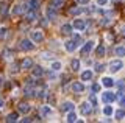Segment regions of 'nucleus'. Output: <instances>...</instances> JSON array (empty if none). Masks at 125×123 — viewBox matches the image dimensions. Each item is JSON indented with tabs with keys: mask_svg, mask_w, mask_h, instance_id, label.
Here are the masks:
<instances>
[{
	"mask_svg": "<svg viewBox=\"0 0 125 123\" xmlns=\"http://www.w3.org/2000/svg\"><path fill=\"white\" fill-rule=\"evenodd\" d=\"M108 67H109V70H111V72H114V73H116V72H119L120 69L124 67V64H122V61H120V59H114V61L109 62Z\"/></svg>",
	"mask_w": 125,
	"mask_h": 123,
	"instance_id": "nucleus-1",
	"label": "nucleus"
},
{
	"mask_svg": "<svg viewBox=\"0 0 125 123\" xmlns=\"http://www.w3.org/2000/svg\"><path fill=\"white\" fill-rule=\"evenodd\" d=\"M92 107H94V106H92L89 101H86V103H81V105H80V112L83 114V115H89V114L92 112Z\"/></svg>",
	"mask_w": 125,
	"mask_h": 123,
	"instance_id": "nucleus-2",
	"label": "nucleus"
},
{
	"mask_svg": "<svg viewBox=\"0 0 125 123\" xmlns=\"http://www.w3.org/2000/svg\"><path fill=\"white\" fill-rule=\"evenodd\" d=\"M92 47H94V42H92V41H88V42H84V44H83V47H81V50H80L81 56H86V55H88V53L92 50Z\"/></svg>",
	"mask_w": 125,
	"mask_h": 123,
	"instance_id": "nucleus-3",
	"label": "nucleus"
},
{
	"mask_svg": "<svg viewBox=\"0 0 125 123\" xmlns=\"http://www.w3.org/2000/svg\"><path fill=\"white\" fill-rule=\"evenodd\" d=\"M21 48L28 52V50H33L34 48V44H33V39H23L21 42Z\"/></svg>",
	"mask_w": 125,
	"mask_h": 123,
	"instance_id": "nucleus-4",
	"label": "nucleus"
},
{
	"mask_svg": "<svg viewBox=\"0 0 125 123\" xmlns=\"http://www.w3.org/2000/svg\"><path fill=\"white\" fill-rule=\"evenodd\" d=\"M116 98H117V95L113 94V92H103V94H102V100H103V103H111V101H114Z\"/></svg>",
	"mask_w": 125,
	"mask_h": 123,
	"instance_id": "nucleus-5",
	"label": "nucleus"
},
{
	"mask_svg": "<svg viewBox=\"0 0 125 123\" xmlns=\"http://www.w3.org/2000/svg\"><path fill=\"white\" fill-rule=\"evenodd\" d=\"M27 9H28V5H16L14 9H13V14L14 16H21V14H23Z\"/></svg>",
	"mask_w": 125,
	"mask_h": 123,
	"instance_id": "nucleus-6",
	"label": "nucleus"
},
{
	"mask_svg": "<svg viewBox=\"0 0 125 123\" xmlns=\"http://www.w3.org/2000/svg\"><path fill=\"white\" fill-rule=\"evenodd\" d=\"M30 109H31V106L28 105V103H25V101L19 103V106H17V111H19L21 114H28Z\"/></svg>",
	"mask_w": 125,
	"mask_h": 123,
	"instance_id": "nucleus-7",
	"label": "nucleus"
},
{
	"mask_svg": "<svg viewBox=\"0 0 125 123\" xmlns=\"http://www.w3.org/2000/svg\"><path fill=\"white\" fill-rule=\"evenodd\" d=\"M31 39L34 42H42L44 34H42V31H39V30H34V31H31Z\"/></svg>",
	"mask_w": 125,
	"mask_h": 123,
	"instance_id": "nucleus-8",
	"label": "nucleus"
},
{
	"mask_svg": "<svg viewBox=\"0 0 125 123\" xmlns=\"http://www.w3.org/2000/svg\"><path fill=\"white\" fill-rule=\"evenodd\" d=\"M38 19V13H36V9H30L28 13L25 14V20L27 22H34Z\"/></svg>",
	"mask_w": 125,
	"mask_h": 123,
	"instance_id": "nucleus-9",
	"label": "nucleus"
},
{
	"mask_svg": "<svg viewBox=\"0 0 125 123\" xmlns=\"http://www.w3.org/2000/svg\"><path fill=\"white\" fill-rule=\"evenodd\" d=\"M72 90L75 92V94H81V92L84 90V84H83V83H80V81L72 83Z\"/></svg>",
	"mask_w": 125,
	"mask_h": 123,
	"instance_id": "nucleus-10",
	"label": "nucleus"
},
{
	"mask_svg": "<svg viewBox=\"0 0 125 123\" xmlns=\"http://www.w3.org/2000/svg\"><path fill=\"white\" fill-rule=\"evenodd\" d=\"M31 75H33L34 78H41V76L44 75V69L39 67V66H34V67H33V70H31Z\"/></svg>",
	"mask_w": 125,
	"mask_h": 123,
	"instance_id": "nucleus-11",
	"label": "nucleus"
},
{
	"mask_svg": "<svg viewBox=\"0 0 125 123\" xmlns=\"http://www.w3.org/2000/svg\"><path fill=\"white\" fill-rule=\"evenodd\" d=\"M66 50H67V52H75V48L78 47V44L75 42V39H72V41H67L66 42Z\"/></svg>",
	"mask_w": 125,
	"mask_h": 123,
	"instance_id": "nucleus-12",
	"label": "nucleus"
},
{
	"mask_svg": "<svg viewBox=\"0 0 125 123\" xmlns=\"http://www.w3.org/2000/svg\"><path fill=\"white\" fill-rule=\"evenodd\" d=\"M84 26H86V24H84L83 19H77V20L73 22V28H75V30H80V31H83Z\"/></svg>",
	"mask_w": 125,
	"mask_h": 123,
	"instance_id": "nucleus-13",
	"label": "nucleus"
},
{
	"mask_svg": "<svg viewBox=\"0 0 125 123\" xmlns=\"http://www.w3.org/2000/svg\"><path fill=\"white\" fill-rule=\"evenodd\" d=\"M21 67L23 69V70H28L30 67H33V61H31L30 58H25V59L21 62Z\"/></svg>",
	"mask_w": 125,
	"mask_h": 123,
	"instance_id": "nucleus-14",
	"label": "nucleus"
},
{
	"mask_svg": "<svg viewBox=\"0 0 125 123\" xmlns=\"http://www.w3.org/2000/svg\"><path fill=\"white\" fill-rule=\"evenodd\" d=\"M39 114L42 115V118H44V117H49V115H52V109H50L49 106H41V109H39Z\"/></svg>",
	"mask_w": 125,
	"mask_h": 123,
	"instance_id": "nucleus-15",
	"label": "nucleus"
},
{
	"mask_svg": "<svg viewBox=\"0 0 125 123\" xmlns=\"http://www.w3.org/2000/svg\"><path fill=\"white\" fill-rule=\"evenodd\" d=\"M83 11H84V8H81V6H72V8H69V14L78 16V14H81Z\"/></svg>",
	"mask_w": 125,
	"mask_h": 123,
	"instance_id": "nucleus-16",
	"label": "nucleus"
},
{
	"mask_svg": "<svg viewBox=\"0 0 125 123\" xmlns=\"http://www.w3.org/2000/svg\"><path fill=\"white\" fill-rule=\"evenodd\" d=\"M17 120H19V114H17V112L8 114L6 118H5V122H8V123H13V122H17Z\"/></svg>",
	"mask_w": 125,
	"mask_h": 123,
	"instance_id": "nucleus-17",
	"label": "nucleus"
},
{
	"mask_svg": "<svg viewBox=\"0 0 125 123\" xmlns=\"http://www.w3.org/2000/svg\"><path fill=\"white\" fill-rule=\"evenodd\" d=\"M72 30H73V25H70V24H64L61 26V33L62 34H72Z\"/></svg>",
	"mask_w": 125,
	"mask_h": 123,
	"instance_id": "nucleus-18",
	"label": "nucleus"
},
{
	"mask_svg": "<svg viewBox=\"0 0 125 123\" xmlns=\"http://www.w3.org/2000/svg\"><path fill=\"white\" fill-rule=\"evenodd\" d=\"M72 109H73V103H70V101H66V103L61 105V111H62V112H70Z\"/></svg>",
	"mask_w": 125,
	"mask_h": 123,
	"instance_id": "nucleus-19",
	"label": "nucleus"
},
{
	"mask_svg": "<svg viewBox=\"0 0 125 123\" xmlns=\"http://www.w3.org/2000/svg\"><path fill=\"white\" fill-rule=\"evenodd\" d=\"M92 79V70H84L81 73V81H91Z\"/></svg>",
	"mask_w": 125,
	"mask_h": 123,
	"instance_id": "nucleus-20",
	"label": "nucleus"
},
{
	"mask_svg": "<svg viewBox=\"0 0 125 123\" xmlns=\"http://www.w3.org/2000/svg\"><path fill=\"white\" fill-rule=\"evenodd\" d=\"M102 84H103L105 87H113V86H114V79L105 76V78H102Z\"/></svg>",
	"mask_w": 125,
	"mask_h": 123,
	"instance_id": "nucleus-21",
	"label": "nucleus"
},
{
	"mask_svg": "<svg viewBox=\"0 0 125 123\" xmlns=\"http://www.w3.org/2000/svg\"><path fill=\"white\" fill-rule=\"evenodd\" d=\"M8 13H10V6H8V3H0V14L2 16H8Z\"/></svg>",
	"mask_w": 125,
	"mask_h": 123,
	"instance_id": "nucleus-22",
	"label": "nucleus"
},
{
	"mask_svg": "<svg viewBox=\"0 0 125 123\" xmlns=\"http://www.w3.org/2000/svg\"><path fill=\"white\" fill-rule=\"evenodd\" d=\"M70 69H72L73 72L80 70V59H72L70 61Z\"/></svg>",
	"mask_w": 125,
	"mask_h": 123,
	"instance_id": "nucleus-23",
	"label": "nucleus"
},
{
	"mask_svg": "<svg viewBox=\"0 0 125 123\" xmlns=\"http://www.w3.org/2000/svg\"><path fill=\"white\" fill-rule=\"evenodd\" d=\"M47 17H49L50 20H53V19L56 17V11H55L53 6H49V9H47Z\"/></svg>",
	"mask_w": 125,
	"mask_h": 123,
	"instance_id": "nucleus-24",
	"label": "nucleus"
},
{
	"mask_svg": "<svg viewBox=\"0 0 125 123\" xmlns=\"http://www.w3.org/2000/svg\"><path fill=\"white\" fill-rule=\"evenodd\" d=\"M13 56H14V52H13V50H5V52H3V59L10 61V59H13Z\"/></svg>",
	"mask_w": 125,
	"mask_h": 123,
	"instance_id": "nucleus-25",
	"label": "nucleus"
},
{
	"mask_svg": "<svg viewBox=\"0 0 125 123\" xmlns=\"http://www.w3.org/2000/svg\"><path fill=\"white\" fill-rule=\"evenodd\" d=\"M28 8L30 9H38L39 8V0H28Z\"/></svg>",
	"mask_w": 125,
	"mask_h": 123,
	"instance_id": "nucleus-26",
	"label": "nucleus"
},
{
	"mask_svg": "<svg viewBox=\"0 0 125 123\" xmlns=\"http://www.w3.org/2000/svg\"><path fill=\"white\" fill-rule=\"evenodd\" d=\"M62 5H64V0H52L50 2V6H53V8H61Z\"/></svg>",
	"mask_w": 125,
	"mask_h": 123,
	"instance_id": "nucleus-27",
	"label": "nucleus"
},
{
	"mask_svg": "<svg viewBox=\"0 0 125 123\" xmlns=\"http://www.w3.org/2000/svg\"><path fill=\"white\" fill-rule=\"evenodd\" d=\"M114 115H116V118H117V120H122V118L125 117V111H124V109H117Z\"/></svg>",
	"mask_w": 125,
	"mask_h": 123,
	"instance_id": "nucleus-28",
	"label": "nucleus"
},
{
	"mask_svg": "<svg viewBox=\"0 0 125 123\" xmlns=\"http://www.w3.org/2000/svg\"><path fill=\"white\" fill-rule=\"evenodd\" d=\"M66 120H67V122H70V123H72V122H77V115L73 114L72 111H70V112L67 114V118H66Z\"/></svg>",
	"mask_w": 125,
	"mask_h": 123,
	"instance_id": "nucleus-29",
	"label": "nucleus"
},
{
	"mask_svg": "<svg viewBox=\"0 0 125 123\" xmlns=\"http://www.w3.org/2000/svg\"><path fill=\"white\" fill-rule=\"evenodd\" d=\"M25 97H34V89L33 87H27L25 89Z\"/></svg>",
	"mask_w": 125,
	"mask_h": 123,
	"instance_id": "nucleus-30",
	"label": "nucleus"
},
{
	"mask_svg": "<svg viewBox=\"0 0 125 123\" xmlns=\"http://www.w3.org/2000/svg\"><path fill=\"white\" fill-rule=\"evenodd\" d=\"M89 103H91L92 106H97V98H95V92L89 95Z\"/></svg>",
	"mask_w": 125,
	"mask_h": 123,
	"instance_id": "nucleus-31",
	"label": "nucleus"
},
{
	"mask_svg": "<svg viewBox=\"0 0 125 123\" xmlns=\"http://www.w3.org/2000/svg\"><path fill=\"white\" fill-rule=\"evenodd\" d=\"M116 55L117 56H125V48L124 47H116Z\"/></svg>",
	"mask_w": 125,
	"mask_h": 123,
	"instance_id": "nucleus-32",
	"label": "nucleus"
},
{
	"mask_svg": "<svg viewBox=\"0 0 125 123\" xmlns=\"http://www.w3.org/2000/svg\"><path fill=\"white\" fill-rule=\"evenodd\" d=\"M95 53H97V56H102L105 53V45H99L97 50H95Z\"/></svg>",
	"mask_w": 125,
	"mask_h": 123,
	"instance_id": "nucleus-33",
	"label": "nucleus"
},
{
	"mask_svg": "<svg viewBox=\"0 0 125 123\" xmlns=\"http://www.w3.org/2000/svg\"><path fill=\"white\" fill-rule=\"evenodd\" d=\"M103 114H105V115H111V114H113V107H111V106H105V107H103Z\"/></svg>",
	"mask_w": 125,
	"mask_h": 123,
	"instance_id": "nucleus-34",
	"label": "nucleus"
},
{
	"mask_svg": "<svg viewBox=\"0 0 125 123\" xmlns=\"http://www.w3.org/2000/svg\"><path fill=\"white\" fill-rule=\"evenodd\" d=\"M60 69H61V62H60V61H56V62L52 64V70H60Z\"/></svg>",
	"mask_w": 125,
	"mask_h": 123,
	"instance_id": "nucleus-35",
	"label": "nucleus"
},
{
	"mask_svg": "<svg viewBox=\"0 0 125 123\" xmlns=\"http://www.w3.org/2000/svg\"><path fill=\"white\" fill-rule=\"evenodd\" d=\"M73 39H75V42H77L78 45H81V44H83V39H81V36H80V34H75V36H73Z\"/></svg>",
	"mask_w": 125,
	"mask_h": 123,
	"instance_id": "nucleus-36",
	"label": "nucleus"
},
{
	"mask_svg": "<svg viewBox=\"0 0 125 123\" xmlns=\"http://www.w3.org/2000/svg\"><path fill=\"white\" fill-rule=\"evenodd\" d=\"M6 34H8V30L6 28H0V39L6 37Z\"/></svg>",
	"mask_w": 125,
	"mask_h": 123,
	"instance_id": "nucleus-37",
	"label": "nucleus"
},
{
	"mask_svg": "<svg viewBox=\"0 0 125 123\" xmlns=\"http://www.w3.org/2000/svg\"><path fill=\"white\" fill-rule=\"evenodd\" d=\"M105 69H106V66H105V64H97V66H95V70H97V72H103Z\"/></svg>",
	"mask_w": 125,
	"mask_h": 123,
	"instance_id": "nucleus-38",
	"label": "nucleus"
},
{
	"mask_svg": "<svg viewBox=\"0 0 125 123\" xmlns=\"http://www.w3.org/2000/svg\"><path fill=\"white\" fill-rule=\"evenodd\" d=\"M91 90H92V92H95V94H97V92L100 90V84L94 83V84H92V87H91Z\"/></svg>",
	"mask_w": 125,
	"mask_h": 123,
	"instance_id": "nucleus-39",
	"label": "nucleus"
},
{
	"mask_svg": "<svg viewBox=\"0 0 125 123\" xmlns=\"http://www.w3.org/2000/svg\"><path fill=\"white\" fill-rule=\"evenodd\" d=\"M38 97H41V98H44V97H47V94H45V90H44V89H41V90H38Z\"/></svg>",
	"mask_w": 125,
	"mask_h": 123,
	"instance_id": "nucleus-40",
	"label": "nucleus"
},
{
	"mask_svg": "<svg viewBox=\"0 0 125 123\" xmlns=\"http://www.w3.org/2000/svg\"><path fill=\"white\" fill-rule=\"evenodd\" d=\"M109 24H111V22H109V20H108V19H103V20H102V22H100V25H103V26H108Z\"/></svg>",
	"mask_w": 125,
	"mask_h": 123,
	"instance_id": "nucleus-41",
	"label": "nucleus"
},
{
	"mask_svg": "<svg viewBox=\"0 0 125 123\" xmlns=\"http://www.w3.org/2000/svg\"><path fill=\"white\" fill-rule=\"evenodd\" d=\"M119 103H120V106H125V95H122V97H120Z\"/></svg>",
	"mask_w": 125,
	"mask_h": 123,
	"instance_id": "nucleus-42",
	"label": "nucleus"
},
{
	"mask_svg": "<svg viewBox=\"0 0 125 123\" xmlns=\"http://www.w3.org/2000/svg\"><path fill=\"white\" fill-rule=\"evenodd\" d=\"M80 5H86V3H89V0H77Z\"/></svg>",
	"mask_w": 125,
	"mask_h": 123,
	"instance_id": "nucleus-43",
	"label": "nucleus"
},
{
	"mask_svg": "<svg viewBox=\"0 0 125 123\" xmlns=\"http://www.w3.org/2000/svg\"><path fill=\"white\" fill-rule=\"evenodd\" d=\"M97 2H99V5L103 6V5H106V2H108V0H97Z\"/></svg>",
	"mask_w": 125,
	"mask_h": 123,
	"instance_id": "nucleus-44",
	"label": "nucleus"
},
{
	"mask_svg": "<svg viewBox=\"0 0 125 123\" xmlns=\"http://www.w3.org/2000/svg\"><path fill=\"white\" fill-rule=\"evenodd\" d=\"M120 34H122V36H125V25L120 28Z\"/></svg>",
	"mask_w": 125,
	"mask_h": 123,
	"instance_id": "nucleus-45",
	"label": "nucleus"
},
{
	"mask_svg": "<svg viewBox=\"0 0 125 123\" xmlns=\"http://www.w3.org/2000/svg\"><path fill=\"white\" fill-rule=\"evenodd\" d=\"M22 122L23 123H28V122H31V118H22Z\"/></svg>",
	"mask_w": 125,
	"mask_h": 123,
	"instance_id": "nucleus-46",
	"label": "nucleus"
},
{
	"mask_svg": "<svg viewBox=\"0 0 125 123\" xmlns=\"http://www.w3.org/2000/svg\"><path fill=\"white\" fill-rule=\"evenodd\" d=\"M3 105H5V101H3V100L0 98V107H3Z\"/></svg>",
	"mask_w": 125,
	"mask_h": 123,
	"instance_id": "nucleus-47",
	"label": "nucleus"
},
{
	"mask_svg": "<svg viewBox=\"0 0 125 123\" xmlns=\"http://www.w3.org/2000/svg\"><path fill=\"white\" fill-rule=\"evenodd\" d=\"M3 81V78H2V75H0V83H2Z\"/></svg>",
	"mask_w": 125,
	"mask_h": 123,
	"instance_id": "nucleus-48",
	"label": "nucleus"
},
{
	"mask_svg": "<svg viewBox=\"0 0 125 123\" xmlns=\"http://www.w3.org/2000/svg\"><path fill=\"white\" fill-rule=\"evenodd\" d=\"M113 2H114V3H116V2H119V0H113Z\"/></svg>",
	"mask_w": 125,
	"mask_h": 123,
	"instance_id": "nucleus-49",
	"label": "nucleus"
}]
</instances>
